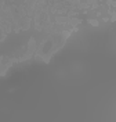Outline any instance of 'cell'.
<instances>
[{
  "label": "cell",
  "instance_id": "6da1fadb",
  "mask_svg": "<svg viewBox=\"0 0 116 122\" xmlns=\"http://www.w3.org/2000/svg\"><path fill=\"white\" fill-rule=\"evenodd\" d=\"M17 62V58H11V57H0V76H4L7 74L8 68Z\"/></svg>",
  "mask_w": 116,
  "mask_h": 122
},
{
  "label": "cell",
  "instance_id": "7a4b0ae2",
  "mask_svg": "<svg viewBox=\"0 0 116 122\" xmlns=\"http://www.w3.org/2000/svg\"><path fill=\"white\" fill-rule=\"evenodd\" d=\"M88 24H90V25H93V26H100V22H98L97 20H93V18H90V20H88Z\"/></svg>",
  "mask_w": 116,
  "mask_h": 122
}]
</instances>
